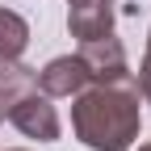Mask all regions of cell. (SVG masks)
<instances>
[{
    "instance_id": "3",
    "label": "cell",
    "mask_w": 151,
    "mask_h": 151,
    "mask_svg": "<svg viewBox=\"0 0 151 151\" xmlns=\"http://www.w3.org/2000/svg\"><path fill=\"white\" fill-rule=\"evenodd\" d=\"M76 55L84 59V67H88V76H92V80H122V76H130L126 46H122L113 34L80 42V50H76Z\"/></svg>"
},
{
    "instance_id": "1",
    "label": "cell",
    "mask_w": 151,
    "mask_h": 151,
    "mask_svg": "<svg viewBox=\"0 0 151 151\" xmlns=\"http://www.w3.org/2000/svg\"><path fill=\"white\" fill-rule=\"evenodd\" d=\"M134 76L122 80H92L71 97V130L92 151H130V143L143 130V105H139Z\"/></svg>"
},
{
    "instance_id": "4",
    "label": "cell",
    "mask_w": 151,
    "mask_h": 151,
    "mask_svg": "<svg viewBox=\"0 0 151 151\" xmlns=\"http://www.w3.org/2000/svg\"><path fill=\"white\" fill-rule=\"evenodd\" d=\"M88 84H92V76H88L80 55H59V59H50L38 71V88H42L50 101L55 97H76V92L88 88Z\"/></svg>"
},
{
    "instance_id": "2",
    "label": "cell",
    "mask_w": 151,
    "mask_h": 151,
    "mask_svg": "<svg viewBox=\"0 0 151 151\" xmlns=\"http://www.w3.org/2000/svg\"><path fill=\"white\" fill-rule=\"evenodd\" d=\"M4 118L21 130L25 139H38V143H55L63 134V122H59V113H55V105H50V97L42 88H34L29 97H21Z\"/></svg>"
},
{
    "instance_id": "9",
    "label": "cell",
    "mask_w": 151,
    "mask_h": 151,
    "mask_svg": "<svg viewBox=\"0 0 151 151\" xmlns=\"http://www.w3.org/2000/svg\"><path fill=\"white\" fill-rule=\"evenodd\" d=\"M139 151H151V143H143V147H139Z\"/></svg>"
},
{
    "instance_id": "6",
    "label": "cell",
    "mask_w": 151,
    "mask_h": 151,
    "mask_svg": "<svg viewBox=\"0 0 151 151\" xmlns=\"http://www.w3.org/2000/svg\"><path fill=\"white\" fill-rule=\"evenodd\" d=\"M34 88H38V71L34 67H25L21 59L0 63V118H4L21 97H29Z\"/></svg>"
},
{
    "instance_id": "10",
    "label": "cell",
    "mask_w": 151,
    "mask_h": 151,
    "mask_svg": "<svg viewBox=\"0 0 151 151\" xmlns=\"http://www.w3.org/2000/svg\"><path fill=\"white\" fill-rule=\"evenodd\" d=\"M13 151H25V147H13Z\"/></svg>"
},
{
    "instance_id": "5",
    "label": "cell",
    "mask_w": 151,
    "mask_h": 151,
    "mask_svg": "<svg viewBox=\"0 0 151 151\" xmlns=\"http://www.w3.org/2000/svg\"><path fill=\"white\" fill-rule=\"evenodd\" d=\"M67 29L80 42L113 34V0H67Z\"/></svg>"
},
{
    "instance_id": "8",
    "label": "cell",
    "mask_w": 151,
    "mask_h": 151,
    "mask_svg": "<svg viewBox=\"0 0 151 151\" xmlns=\"http://www.w3.org/2000/svg\"><path fill=\"white\" fill-rule=\"evenodd\" d=\"M139 97L151 105V29H147V46H143V63H139Z\"/></svg>"
},
{
    "instance_id": "7",
    "label": "cell",
    "mask_w": 151,
    "mask_h": 151,
    "mask_svg": "<svg viewBox=\"0 0 151 151\" xmlns=\"http://www.w3.org/2000/svg\"><path fill=\"white\" fill-rule=\"evenodd\" d=\"M25 46H29V25H25V17L13 13V9H0V63L21 59Z\"/></svg>"
}]
</instances>
